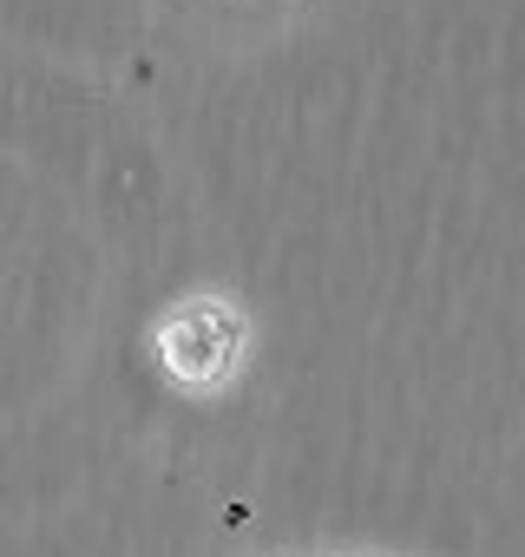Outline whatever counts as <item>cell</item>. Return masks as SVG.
Returning <instances> with one entry per match:
<instances>
[{
    "instance_id": "obj_1",
    "label": "cell",
    "mask_w": 525,
    "mask_h": 557,
    "mask_svg": "<svg viewBox=\"0 0 525 557\" xmlns=\"http://www.w3.org/2000/svg\"><path fill=\"white\" fill-rule=\"evenodd\" d=\"M236 342H243V322H236L223 302H191V309H178V315L158 329V361H164L171 381L210 387V381L230 374Z\"/></svg>"
}]
</instances>
